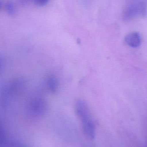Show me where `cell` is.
<instances>
[{
    "label": "cell",
    "mask_w": 147,
    "mask_h": 147,
    "mask_svg": "<svg viewBox=\"0 0 147 147\" xmlns=\"http://www.w3.org/2000/svg\"><path fill=\"white\" fill-rule=\"evenodd\" d=\"M76 111L84 134L89 140H93L96 135V127L87 105L83 101H78L76 104Z\"/></svg>",
    "instance_id": "1"
},
{
    "label": "cell",
    "mask_w": 147,
    "mask_h": 147,
    "mask_svg": "<svg viewBox=\"0 0 147 147\" xmlns=\"http://www.w3.org/2000/svg\"><path fill=\"white\" fill-rule=\"evenodd\" d=\"M146 4L142 2L130 4L127 7L123 14V19L125 21L132 20L138 15L145 17L146 15Z\"/></svg>",
    "instance_id": "2"
},
{
    "label": "cell",
    "mask_w": 147,
    "mask_h": 147,
    "mask_svg": "<svg viewBox=\"0 0 147 147\" xmlns=\"http://www.w3.org/2000/svg\"><path fill=\"white\" fill-rule=\"evenodd\" d=\"M125 40L129 46L136 48L140 45L141 38L139 33L136 32H133L127 34L125 37Z\"/></svg>",
    "instance_id": "3"
},
{
    "label": "cell",
    "mask_w": 147,
    "mask_h": 147,
    "mask_svg": "<svg viewBox=\"0 0 147 147\" xmlns=\"http://www.w3.org/2000/svg\"><path fill=\"white\" fill-rule=\"evenodd\" d=\"M5 7L6 10H7V12L9 13L10 14H13L14 13V7L13 3L10 2H9L6 3V4H5Z\"/></svg>",
    "instance_id": "4"
},
{
    "label": "cell",
    "mask_w": 147,
    "mask_h": 147,
    "mask_svg": "<svg viewBox=\"0 0 147 147\" xmlns=\"http://www.w3.org/2000/svg\"><path fill=\"white\" fill-rule=\"evenodd\" d=\"M49 0H34L36 5L39 6H43L48 3Z\"/></svg>",
    "instance_id": "5"
},
{
    "label": "cell",
    "mask_w": 147,
    "mask_h": 147,
    "mask_svg": "<svg viewBox=\"0 0 147 147\" xmlns=\"http://www.w3.org/2000/svg\"><path fill=\"white\" fill-rule=\"evenodd\" d=\"M3 147H24L22 145L18 144V143H16V142H11V143H8V144H5V146Z\"/></svg>",
    "instance_id": "6"
}]
</instances>
